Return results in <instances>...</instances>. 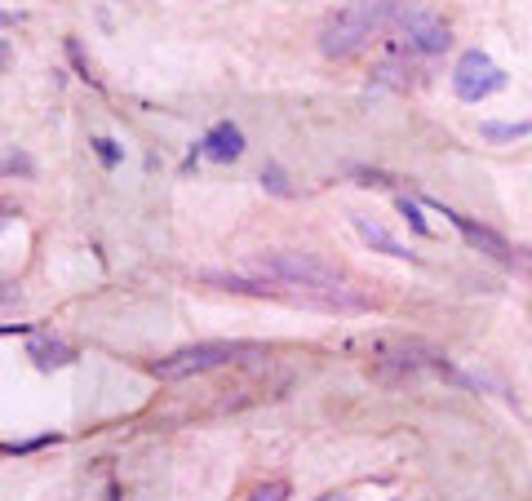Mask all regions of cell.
<instances>
[{
	"mask_svg": "<svg viewBox=\"0 0 532 501\" xmlns=\"http://www.w3.org/2000/svg\"><path fill=\"white\" fill-rule=\"evenodd\" d=\"M399 5L404 0H360V5H346L329 14L320 23V54L324 58H355L377 32H391Z\"/></svg>",
	"mask_w": 532,
	"mask_h": 501,
	"instance_id": "1",
	"label": "cell"
},
{
	"mask_svg": "<svg viewBox=\"0 0 532 501\" xmlns=\"http://www.w3.org/2000/svg\"><path fill=\"white\" fill-rule=\"evenodd\" d=\"M253 271L266 275V284H293L302 293H320V289H342V271L329 267L315 253H298V249H275V253H258Z\"/></svg>",
	"mask_w": 532,
	"mask_h": 501,
	"instance_id": "2",
	"label": "cell"
},
{
	"mask_svg": "<svg viewBox=\"0 0 532 501\" xmlns=\"http://www.w3.org/2000/svg\"><path fill=\"white\" fill-rule=\"evenodd\" d=\"M258 355H266V351L253 342H200V346H182V351L156 360L151 364V377L182 382V377H200V373H213V368H227L240 360H258Z\"/></svg>",
	"mask_w": 532,
	"mask_h": 501,
	"instance_id": "3",
	"label": "cell"
},
{
	"mask_svg": "<svg viewBox=\"0 0 532 501\" xmlns=\"http://www.w3.org/2000/svg\"><path fill=\"white\" fill-rule=\"evenodd\" d=\"M506 89V71H501L484 49H470V54L457 58L453 67V94L462 102H484Z\"/></svg>",
	"mask_w": 532,
	"mask_h": 501,
	"instance_id": "4",
	"label": "cell"
},
{
	"mask_svg": "<svg viewBox=\"0 0 532 501\" xmlns=\"http://www.w3.org/2000/svg\"><path fill=\"white\" fill-rule=\"evenodd\" d=\"M395 27L408 36V49H417V54H444V49L453 45L448 23L439 14H431V9H422V5H399Z\"/></svg>",
	"mask_w": 532,
	"mask_h": 501,
	"instance_id": "5",
	"label": "cell"
},
{
	"mask_svg": "<svg viewBox=\"0 0 532 501\" xmlns=\"http://www.w3.org/2000/svg\"><path fill=\"white\" fill-rule=\"evenodd\" d=\"M439 209H444V204H439ZM444 218L453 222L457 231L466 235V244L470 249H479V253H488V258H497V262H510V244L501 240L497 231H488V227H479L475 218H466V213H457V209H444Z\"/></svg>",
	"mask_w": 532,
	"mask_h": 501,
	"instance_id": "6",
	"label": "cell"
},
{
	"mask_svg": "<svg viewBox=\"0 0 532 501\" xmlns=\"http://www.w3.org/2000/svg\"><path fill=\"white\" fill-rule=\"evenodd\" d=\"M200 151H204L209 160H218V165H231V160L244 156V134L231 125V120H222V125H213L209 134H204Z\"/></svg>",
	"mask_w": 532,
	"mask_h": 501,
	"instance_id": "7",
	"label": "cell"
},
{
	"mask_svg": "<svg viewBox=\"0 0 532 501\" xmlns=\"http://www.w3.org/2000/svg\"><path fill=\"white\" fill-rule=\"evenodd\" d=\"M27 355H32V360H36V368H45V373H54V368L76 364V351H71L67 342H54V337H32V346H27Z\"/></svg>",
	"mask_w": 532,
	"mask_h": 501,
	"instance_id": "8",
	"label": "cell"
},
{
	"mask_svg": "<svg viewBox=\"0 0 532 501\" xmlns=\"http://www.w3.org/2000/svg\"><path fill=\"white\" fill-rule=\"evenodd\" d=\"M355 231H360V240L368 244V249H377V253H386V258H408V249H404V244H399L395 240V235L391 231H386V227H377V222H368V218H360V213H355Z\"/></svg>",
	"mask_w": 532,
	"mask_h": 501,
	"instance_id": "9",
	"label": "cell"
},
{
	"mask_svg": "<svg viewBox=\"0 0 532 501\" xmlns=\"http://www.w3.org/2000/svg\"><path fill=\"white\" fill-rule=\"evenodd\" d=\"M262 187L271 191V196H280V200H293V196H298V191H293V182H289V173L275 165V160H266V165H262Z\"/></svg>",
	"mask_w": 532,
	"mask_h": 501,
	"instance_id": "10",
	"label": "cell"
},
{
	"mask_svg": "<svg viewBox=\"0 0 532 501\" xmlns=\"http://www.w3.org/2000/svg\"><path fill=\"white\" fill-rule=\"evenodd\" d=\"M479 134L484 138H493V142H510V138H524V134H532V120H519V125H479Z\"/></svg>",
	"mask_w": 532,
	"mask_h": 501,
	"instance_id": "11",
	"label": "cell"
},
{
	"mask_svg": "<svg viewBox=\"0 0 532 501\" xmlns=\"http://www.w3.org/2000/svg\"><path fill=\"white\" fill-rule=\"evenodd\" d=\"M249 501H289V484L284 479H266L249 493Z\"/></svg>",
	"mask_w": 532,
	"mask_h": 501,
	"instance_id": "12",
	"label": "cell"
},
{
	"mask_svg": "<svg viewBox=\"0 0 532 501\" xmlns=\"http://www.w3.org/2000/svg\"><path fill=\"white\" fill-rule=\"evenodd\" d=\"M399 213H404L408 227H413L417 235H431V227H426V218H422V209H417V204L408 200V196H399Z\"/></svg>",
	"mask_w": 532,
	"mask_h": 501,
	"instance_id": "13",
	"label": "cell"
},
{
	"mask_svg": "<svg viewBox=\"0 0 532 501\" xmlns=\"http://www.w3.org/2000/svg\"><path fill=\"white\" fill-rule=\"evenodd\" d=\"M94 151H98V160H102L107 169H116V165H120V156H125V151H120L111 138H94Z\"/></svg>",
	"mask_w": 532,
	"mask_h": 501,
	"instance_id": "14",
	"label": "cell"
},
{
	"mask_svg": "<svg viewBox=\"0 0 532 501\" xmlns=\"http://www.w3.org/2000/svg\"><path fill=\"white\" fill-rule=\"evenodd\" d=\"M14 173H32V160H27L23 151L9 147V151H5V178H14Z\"/></svg>",
	"mask_w": 532,
	"mask_h": 501,
	"instance_id": "15",
	"label": "cell"
},
{
	"mask_svg": "<svg viewBox=\"0 0 532 501\" xmlns=\"http://www.w3.org/2000/svg\"><path fill=\"white\" fill-rule=\"evenodd\" d=\"M67 54H71V63H76V67H80V76H85V80H89V85H98V76H94V71H89V63H85V54H80V45H76V36H71V40H67Z\"/></svg>",
	"mask_w": 532,
	"mask_h": 501,
	"instance_id": "16",
	"label": "cell"
},
{
	"mask_svg": "<svg viewBox=\"0 0 532 501\" xmlns=\"http://www.w3.org/2000/svg\"><path fill=\"white\" fill-rule=\"evenodd\" d=\"M45 444H58V435H40V439H27V444H5V453L14 457V453H36V448H45Z\"/></svg>",
	"mask_w": 532,
	"mask_h": 501,
	"instance_id": "17",
	"label": "cell"
},
{
	"mask_svg": "<svg viewBox=\"0 0 532 501\" xmlns=\"http://www.w3.org/2000/svg\"><path fill=\"white\" fill-rule=\"evenodd\" d=\"M324 501H346V497H342V493H329V497H324Z\"/></svg>",
	"mask_w": 532,
	"mask_h": 501,
	"instance_id": "18",
	"label": "cell"
}]
</instances>
